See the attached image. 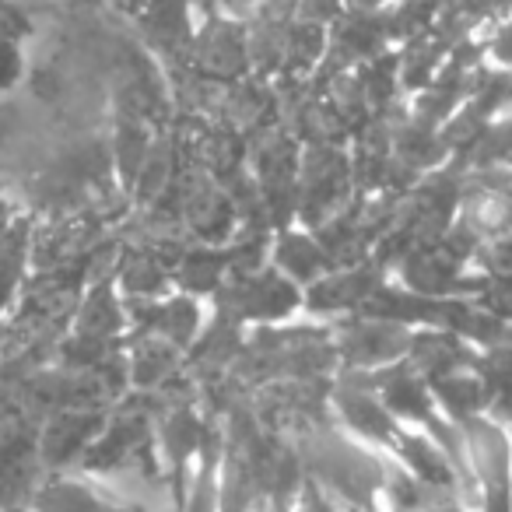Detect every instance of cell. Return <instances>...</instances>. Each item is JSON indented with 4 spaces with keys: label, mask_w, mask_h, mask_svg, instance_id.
I'll use <instances>...</instances> for the list:
<instances>
[{
    "label": "cell",
    "mask_w": 512,
    "mask_h": 512,
    "mask_svg": "<svg viewBox=\"0 0 512 512\" xmlns=\"http://www.w3.org/2000/svg\"><path fill=\"white\" fill-rule=\"evenodd\" d=\"M456 453L470 477L477 512H512V435L495 414L456 421ZM453 453V460H456Z\"/></svg>",
    "instance_id": "1"
},
{
    "label": "cell",
    "mask_w": 512,
    "mask_h": 512,
    "mask_svg": "<svg viewBox=\"0 0 512 512\" xmlns=\"http://www.w3.org/2000/svg\"><path fill=\"white\" fill-rule=\"evenodd\" d=\"M25 512H134L109 491L106 481L78 470H57L39 481Z\"/></svg>",
    "instance_id": "2"
},
{
    "label": "cell",
    "mask_w": 512,
    "mask_h": 512,
    "mask_svg": "<svg viewBox=\"0 0 512 512\" xmlns=\"http://www.w3.org/2000/svg\"><path fill=\"white\" fill-rule=\"evenodd\" d=\"M334 407H337V414H341L344 428H351V432L362 435V439H369V442H379V446L393 449L400 428H404L390 411H386V404L372 390H355V386L337 390Z\"/></svg>",
    "instance_id": "3"
},
{
    "label": "cell",
    "mask_w": 512,
    "mask_h": 512,
    "mask_svg": "<svg viewBox=\"0 0 512 512\" xmlns=\"http://www.w3.org/2000/svg\"><path fill=\"white\" fill-rule=\"evenodd\" d=\"M397 512H470L453 484H421L407 470L390 481Z\"/></svg>",
    "instance_id": "4"
},
{
    "label": "cell",
    "mask_w": 512,
    "mask_h": 512,
    "mask_svg": "<svg viewBox=\"0 0 512 512\" xmlns=\"http://www.w3.org/2000/svg\"><path fill=\"white\" fill-rule=\"evenodd\" d=\"M463 221L474 235H505L512 228V197L498 190H481L474 197H467L463 204Z\"/></svg>",
    "instance_id": "5"
},
{
    "label": "cell",
    "mask_w": 512,
    "mask_h": 512,
    "mask_svg": "<svg viewBox=\"0 0 512 512\" xmlns=\"http://www.w3.org/2000/svg\"><path fill=\"white\" fill-rule=\"evenodd\" d=\"M25 78V46L8 25H0V95L15 92Z\"/></svg>",
    "instance_id": "6"
},
{
    "label": "cell",
    "mask_w": 512,
    "mask_h": 512,
    "mask_svg": "<svg viewBox=\"0 0 512 512\" xmlns=\"http://www.w3.org/2000/svg\"><path fill=\"white\" fill-rule=\"evenodd\" d=\"M295 512H337V509L327 502V498L320 495V488H316L313 481H306V488H302V495L295 498Z\"/></svg>",
    "instance_id": "7"
},
{
    "label": "cell",
    "mask_w": 512,
    "mask_h": 512,
    "mask_svg": "<svg viewBox=\"0 0 512 512\" xmlns=\"http://www.w3.org/2000/svg\"><path fill=\"white\" fill-rule=\"evenodd\" d=\"M0 512H8V509H0Z\"/></svg>",
    "instance_id": "8"
}]
</instances>
